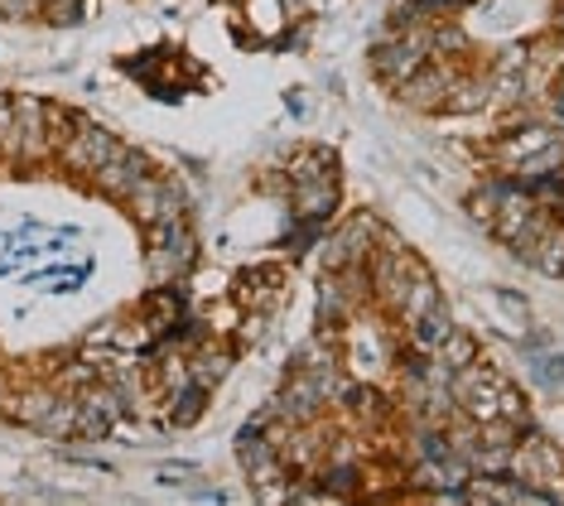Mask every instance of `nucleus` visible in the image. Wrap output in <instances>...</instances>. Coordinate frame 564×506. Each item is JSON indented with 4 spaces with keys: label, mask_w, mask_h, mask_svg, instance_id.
<instances>
[{
    "label": "nucleus",
    "mask_w": 564,
    "mask_h": 506,
    "mask_svg": "<svg viewBox=\"0 0 564 506\" xmlns=\"http://www.w3.org/2000/svg\"><path fill=\"white\" fill-rule=\"evenodd\" d=\"M448 396L464 406L473 420H497L502 415V396H507V381L497 376L492 367H478V362H468V367L454 372V381H448Z\"/></svg>",
    "instance_id": "nucleus-1"
},
{
    "label": "nucleus",
    "mask_w": 564,
    "mask_h": 506,
    "mask_svg": "<svg viewBox=\"0 0 564 506\" xmlns=\"http://www.w3.org/2000/svg\"><path fill=\"white\" fill-rule=\"evenodd\" d=\"M145 237H150V251H145V266H150V276L155 280H178L188 266H194V237L184 232V223H155V227H145Z\"/></svg>",
    "instance_id": "nucleus-2"
},
{
    "label": "nucleus",
    "mask_w": 564,
    "mask_h": 506,
    "mask_svg": "<svg viewBox=\"0 0 564 506\" xmlns=\"http://www.w3.org/2000/svg\"><path fill=\"white\" fill-rule=\"evenodd\" d=\"M121 150H126L121 140L111 136V131H101V126H93V121H78V126H73V136L58 146L63 164H68L73 174H87V179H93L107 160H117Z\"/></svg>",
    "instance_id": "nucleus-3"
},
{
    "label": "nucleus",
    "mask_w": 564,
    "mask_h": 506,
    "mask_svg": "<svg viewBox=\"0 0 564 506\" xmlns=\"http://www.w3.org/2000/svg\"><path fill=\"white\" fill-rule=\"evenodd\" d=\"M511 473H517L521 483L550 492V502H555V483L564 477V453L541 434H531L525 444L517 439V449H511Z\"/></svg>",
    "instance_id": "nucleus-4"
},
{
    "label": "nucleus",
    "mask_w": 564,
    "mask_h": 506,
    "mask_svg": "<svg viewBox=\"0 0 564 506\" xmlns=\"http://www.w3.org/2000/svg\"><path fill=\"white\" fill-rule=\"evenodd\" d=\"M430 44H434V39L425 30L401 34V39H391V44H377L371 63H377V73L387 77V83H405L410 73H420L430 63Z\"/></svg>",
    "instance_id": "nucleus-5"
},
{
    "label": "nucleus",
    "mask_w": 564,
    "mask_h": 506,
    "mask_svg": "<svg viewBox=\"0 0 564 506\" xmlns=\"http://www.w3.org/2000/svg\"><path fill=\"white\" fill-rule=\"evenodd\" d=\"M126 203H131V213H135L145 227L174 223V217L184 213V193H178V184H174V179H155V174H150L145 184H140Z\"/></svg>",
    "instance_id": "nucleus-6"
},
{
    "label": "nucleus",
    "mask_w": 564,
    "mask_h": 506,
    "mask_svg": "<svg viewBox=\"0 0 564 506\" xmlns=\"http://www.w3.org/2000/svg\"><path fill=\"white\" fill-rule=\"evenodd\" d=\"M93 179H97V189L107 193V198H121L126 203L150 179V160H145V154H135V150H121L117 160H107Z\"/></svg>",
    "instance_id": "nucleus-7"
},
{
    "label": "nucleus",
    "mask_w": 564,
    "mask_h": 506,
    "mask_svg": "<svg viewBox=\"0 0 564 506\" xmlns=\"http://www.w3.org/2000/svg\"><path fill=\"white\" fill-rule=\"evenodd\" d=\"M294 203H300V217H318L333 213V203H338V174H310V179H294Z\"/></svg>",
    "instance_id": "nucleus-8"
},
{
    "label": "nucleus",
    "mask_w": 564,
    "mask_h": 506,
    "mask_svg": "<svg viewBox=\"0 0 564 506\" xmlns=\"http://www.w3.org/2000/svg\"><path fill=\"white\" fill-rule=\"evenodd\" d=\"M448 333H454V314L444 309V300L434 304V309H425L420 319H410V343H415L420 353H440Z\"/></svg>",
    "instance_id": "nucleus-9"
},
{
    "label": "nucleus",
    "mask_w": 564,
    "mask_h": 506,
    "mask_svg": "<svg viewBox=\"0 0 564 506\" xmlns=\"http://www.w3.org/2000/svg\"><path fill=\"white\" fill-rule=\"evenodd\" d=\"M395 87H401V97L410 101V107H440V101H444V93H448V77L440 73V68H430V63H425V68H420V73H410L405 77V83H395Z\"/></svg>",
    "instance_id": "nucleus-10"
},
{
    "label": "nucleus",
    "mask_w": 564,
    "mask_h": 506,
    "mask_svg": "<svg viewBox=\"0 0 564 506\" xmlns=\"http://www.w3.org/2000/svg\"><path fill=\"white\" fill-rule=\"evenodd\" d=\"M237 294L247 304H275L280 300V270H247Z\"/></svg>",
    "instance_id": "nucleus-11"
},
{
    "label": "nucleus",
    "mask_w": 564,
    "mask_h": 506,
    "mask_svg": "<svg viewBox=\"0 0 564 506\" xmlns=\"http://www.w3.org/2000/svg\"><path fill=\"white\" fill-rule=\"evenodd\" d=\"M208 391H203V386H194V381H178L174 386V406H170V420L174 424H194L198 415H203V406H208V400H203Z\"/></svg>",
    "instance_id": "nucleus-12"
},
{
    "label": "nucleus",
    "mask_w": 564,
    "mask_h": 506,
    "mask_svg": "<svg viewBox=\"0 0 564 506\" xmlns=\"http://www.w3.org/2000/svg\"><path fill=\"white\" fill-rule=\"evenodd\" d=\"M227 367H232V357L227 353H203V357L188 362V381L203 386V391H213V381H223Z\"/></svg>",
    "instance_id": "nucleus-13"
},
{
    "label": "nucleus",
    "mask_w": 564,
    "mask_h": 506,
    "mask_svg": "<svg viewBox=\"0 0 564 506\" xmlns=\"http://www.w3.org/2000/svg\"><path fill=\"white\" fill-rule=\"evenodd\" d=\"M440 362H444L448 372L468 367V362H478V343H473L468 333H458V329H454V333L444 337V347H440Z\"/></svg>",
    "instance_id": "nucleus-14"
},
{
    "label": "nucleus",
    "mask_w": 564,
    "mask_h": 506,
    "mask_svg": "<svg viewBox=\"0 0 564 506\" xmlns=\"http://www.w3.org/2000/svg\"><path fill=\"white\" fill-rule=\"evenodd\" d=\"M145 314H150V329H170V323H178V290H155L145 300Z\"/></svg>",
    "instance_id": "nucleus-15"
},
{
    "label": "nucleus",
    "mask_w": 564,
    "mask_h": 506,
    "mask_svg": "<svg viewBox=\"0 0 564 506\" xmlns=\"http://www.w3.org/2000/svg\"><path fill=\"white\" fill-rule=\"evenodd\" d=\"M87 6H93V0H44L40 15H44L48 24H78V20L87 15Z\"/></svg>",
    "instance_id": "nucleus-16"
},
{
    "label": "nucleus",
    "mask_w": 564,
    "mask_h": 506,
    "mask_svg": "<svg viewBox=\"0 0 564 506\" xmlns=\"http://www.w3.org/2000/svg\"><path fill=\"white\" fill-rule=\"evenodd\" d=\"M54 391H30V396H20V406H15V415H20V420L24 424H34V430H40V420H44V415L48 410H54Z\"/></svg>",
    "instance_id": "nucleus-17"
},
{
    "label": "nucleus",
    "mask_w": 564,
    "mask_h": 506,
    "mask_svg": "<svg viewBox=\"0 0 564 506\" xmlns=\"http://www.w3.org/2000/svg\"><path fill=\"white\" fill-rule=\"evenodd\" d=\"M324 483H328V497H348V492L357 487V473L348 469V463H338V469H328Z\"/></svg>",
    "instance_id": "nucleus-18"
},
{
    "label": "nucleus",
    "mask_w": 564,
    "mask_h": 506,
    "mask_svg": "<svg viewBox=\"0 0 564 506\" xmlns=\"http://www.w3.org/2000/svg\"><path fill=\"white\" fill-rule=\"evenodd\" d=\"M377 357H381V347L377 343H371V337L367 333H357V347H352V362H357V367H377Z\"/></svg>",
    "instance_id": "nucleus-19"
},
{
    "label": "nucleus",
    "mask_w": 564,
    "mask_h": 506,
    "mask_svg": "<svg viewBox=\"0 0 564 506\" xmlns=\"http://www.w3.org/2000/svg\"><path fill=\"white\" fill-rule=\"evenodd\" d=\"M44 0H0V15L6 20H24V15H40Z\"/></svg>",
    "instance_id": "nucleus-20"
},
{
    "label": "nucleus",
    "mask_w": 564,
    "mask_h": 506,
    "mask_svg": "<svg viewBox=\"0 0 564 506\" xmlns=\"http://www.w3.org/2000/svg\"><path fill=\"white\" fill-rule=\"evenodd\" d=\"M535 376H541L545 386H555V381H564V362L560 357H541L535 362Z\"/></svg>",
    "instance_id": "nucleus-21"
},
{
    "label": "nucleus",
    "mask_w": 564,
    "mask_h": 506,
    "mask_svg": "<svg viewBox=\"0 0 564 506\" xmlns=\"http://www.w3.org/2000/svg\"><path fill=\"white\" fill-rule=\"evenodd\" d=\"M497 304H502V309H507V314L517 319V323H525V304L517 300V294H497Z\"/></svg>",
    "instance_id": "nucleus-22"
},
{
    "label": "nucleus",
    "mask_w": 564,
    "mask_h": 506,
    "mask_svg": "<svg viewBox=\"0 0 564 506\" xmlns=\"http://www.w3.org/2000/svg\"><path fill=\"white\" fill-rule=\"evenodd\" d=\"M188 477H194V469H184V463H170V469H160V483H188Z\"/></svg>",
    "instance_id": "nucleus-23"
},
{
    "label": "nucleus",
    "mask_w": 564,
    "mask_h": 506,
    "mask_svg": "<svg viewBox=\"0 0 564 506\" xmlns=\"http://www.w3.org/2000/svg\"><path fill=\"white\" fill-rule=\"evenodd\" d=\"M550 107H555V116H560V121H564V77H560V83H555V97H550Z\"/></svg>",
    "instance_id": "nucleus-24"
},
{
    "label": "nucleus",
    "mask_w": 564,
    "mask_h": 506,
    "mask_svg": "<svg viewBox=\"0 0 564 506\" xmlns=\"http://www.w3.org/2000/svg\"><path fill=\"white\" fill-rule=\"evenodd\" d=\"M430 6H434V10H444V6H464V0H430Z\"/></svg>",
    "instance_id": "nucleus-25"
}]
</instances>
